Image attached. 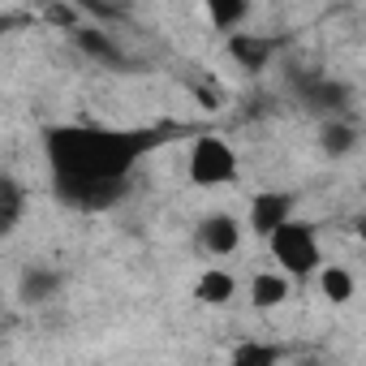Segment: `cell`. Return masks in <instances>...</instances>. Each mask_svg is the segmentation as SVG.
I'll use <instances>...</instances> for the list:
<instances>
[{
	"instance_id": "cell-1",
	"label": "cell",
	"mask_w": 366,
	"mask_h": 366,
	"mask_svg": "<svg viewBox=\"0 0 366 366\" xmlns=\"http://www.w3.org/2000/svg\"><path fill=\"white\" fill-rule=\"evenodd\" d=\"M155 142V134L134 129H48V164L56 194L74 207L99 212L125 199L134 159Z\"/></svg>"
},
{
	"instance_id": "cell-2",
	"label": "cell",
	"mask_w": 366,
	"mask_h": 366,
	"mask_svg": "<svg viewBox=\"0 0 366 366\" xmlns=\"http://www.w3.org/2000/svg\"><path fill=\"white\" fill-rule=\"evenodd\" d=\"M267 246H272V259H276V267H280L285 276L306 280V276H319V272H323L319 233H315V224H306V220H289Z\"/></svg>"
},
{
	"instance_id": "cell-3",
	"label": "cell",
	"mask_w": 366,
	"mask_h": 366,
	"mask_svg": "<svg viewBox=\"0 0 366 366\" xmlns=\"http://www.w3.org/2000/svg\"><path fill=\"white\" fill-rule=\"evenodd\" d=\"M233 177H237V151L224 138L207 134V138H199L190 147V181L194 186L216 190V186H229Z\"/></svg>"
},
{
	"instance_id": "cell-4",
	"label": "cell",
	"mask_w": 366,
	"mask_h": 366,
	"mask_svg": "<svg viewBox=\"0 0 366 366\" xmlns=\"http://www.w3.org/2000/svg\"><path fill=\"white\" fill-rule=\"evenodd\" d=\"M293 207H297V199H293L289 190H263V194L250 199V229L272 242V237L293 220Z\"/></svg>"
},
{
	"instance_id": "cell-5",
	"label": "cell",
	"mask_w": 366,
	"mask_h": 366,
	"mask_svg": "<svg viewBox=\"0 0 366 366\" xmlns=\"http://www.w3.org/2000/svg\"><path fill=\"white\" fill-rule=\"evenodd\" d=\"M229 56L242 65V74H263L267 69V61L276 56V39H267V35H229Z\"/></svg>"
},
{
	"instance_id": "cell-6",
	"label": "cell",
	"mask_w": 366,
	"mask_h": 366,
	"mask_svg": "<svg viewBox=\"0 0 366 366\" xmlns=\"http://www.w3.org/2000/svg\"><path fill=\"white\" fill-rule=\"evenodd\" d=\"M199 246L207 250V254H233L237 246H242V224L233 220V216H224V212H216V216H207L203 224H199Z\"/></svg>"
},
{
	"instance_id": "cell-7",
	"label": "cell",
	"mask_w": 366,
	"mask_h": 366,
	"mask_svg": "<svg viewBox=\"0 0 366 366\" xmlns=\"http://www.w3.org/2000/svg\"><path fill=\"white\" fill-rule=\"evenodd\" d=\"M74 44H78L91 61H99V65H112V69L125 65V52L112 44V35H104V31H95V26H82V31L74 35Z\"/></svg>"
},
{
	"instance_id": "cell-8",
	"label": "cell",
	"mask_w": 366,
	"mask_h": 366,
	"mask_svg": "<svg viewBox=\"0 0 366 366\" xmlns=\"http://www.w3.org/2000/svg\"><path fill=\"white\" fill-rule=\"evenodd\" d=\"M319 147H323L332 159L349 155V151L357 147V125H353V121H345V117H332V121H323V129H319Z\"/></svg>"
},
{
	"instance_id": "cell-9",
	"label": "cell",
	"mask_w": 366,
	"mask_h": 366,
	"mask_svg": "<svg viewBox=\"0 0 366 366\" xmlns=\"http://www.w3.org/2000/svg\"><path fill=\"white\" fill-rule=\"evenodd\" d=\"M285 297H289V276L259 272V276L250 280V306H254V310H276Z\"/></svg>"
},
{
	"instance_id": "cell-10",
	"label": "cell",
	"mask_w": 366,
	"mask_h": 366,
	"mask_svg": "<svg viewBox=\"0 0 366 366\" xmlns=\"http://www.w3.org/2000/svg\"><path fill=\"white\" fill-rule=\"evenodd\" d=\"M233 293H237V285H233V276L224 267H207L199 276V285H194V297L207 302V306H224V302H233Z\"/></svg>"
},
{
	"instance_id": "cell-11",
	"label": "cell",
	"mask_w": 366,
	"mask_h": 366,
	"mask_svg": "<svg viewBox=\"0 0 366 366\" xmlns=\"http://www.w3.org/2000/svg\"><path fill=\"white\" fill-rule=\"evenodd\" d=\"M61 285H65L61 272H52V267H31V272L22 276V285H18V293H22V302H48Z\"/></svg>"
},
{
	"instance_id": "cell-12",
	"label": "cell",
	"mask_w": 366,
	"mask_h": 366,
	"mask_svg": "<svg viewBox=\"0 0 366 366\" xmlns=\"http://www.w3.org/2000/svg\"><path fill=\"white\" fill-rule=\"evenodd\" d=\"M319 289H323V297L332 302V306H345V302H353V272L349 267H336V263H327L323 272H319Z\"/></svg>"
},
{
	"instance_id": "cell-13",
	"label": "cell",
	"mask_w": 366,
	"mask_h": 366,
	"mask_svg": "<svg viewBox=\"0 0 366 366\" xmlns=\"http://www.w3.org/2000/svg\"><path fill=\"white\" fill-rule=\"evenodd\" d=\"M22 207H26V194L14 177H0V233H14L18 220H22Z\"/></svg>"
},
{
	"instance_id": "cell-14",
	"label": "cell",
	"mask_w": 366,
	"mask_h": 366,
	"mask_svg": "<svg viewBox=\"0 0 366 366\" xmlns=\"http://www.w3.org/2000/svg\"><path fill=\"white\" fill-rule=\"evenodd\" d=\"M207 18H212L216 31L237 35V26L250 18V5H246V0H212V5H207Z\"/></svg>"
},
{
	"instance_id": "cell-15",
	"label": "cell",
	"mask_w": 366,
	"mask_h": 366,
	"mask_svg": "<svg viewBox=\"0 0 366 366\" xmlns=\"http://www.w3.org/2000/svg\"><path fill=\"white\" fill-rule=\"evenodd\" d=\"M302 91H306V104L310 108H327V112H340L345 99H349V91L340 82H323V78H310Z\"/></svg>"
},
{
	"instance_id": "cell-16",
	"label": "cell",
	"mask_w": 366,
	"mask_h": 366,
	"mask_svg": "<svg viewBox=\"0 0 366 366\" xmlns=\"http://www.w3.org/2000/svg\"><path fill=\"white\" fill-rule=\"evenodd\" d=\"M280 357H285V349H280V345L246 340V345H237V349H233V362H229V366H276Z\"/></svg>"
},
{
	"instance_id": "cell-17",
	"label": "cell",
	"mask_w": 366,
	"mask_h": 366,
	"mask_svg": "<svg viewBox=\"0 0 366 366\" xmlns=\"http://www.w3.org/2000/svg\"><path fill=\"white\" fill-rule=\"evenodd\" d=\"M44 18H48V22H56V26H65V31H74V35L82 31V26H78V9H74V5H48V14H44Z\"/></svg>"
},
{
	"instance_id": "cell-18",
	"label": "cell",
	"mask_w": 366,
	"mask_h": 366,
	"mask_svg": "<svg viewBox=\"0 0 366 366\" xmlns=\"http://www.w3.org/2000/svg\"><path fill=\"white\" fill-rule=\"evenodd\" d=\"M199 104H203L207 112H216V108H220V95H216V91H207V86H199Z\"/></svg>"
},
{
	"instance_id": "cell-19",
	"label": "cell",
	"mask_w": 366,
	"mask_h": 366,
	"mask_svg": "<svg viewBox=\"0 0 366 366\" xmlns=\"http://www.w3.org/2000/svg\"><path fill=\"white\" fill-rule=\"evenodd\" d=\"M357 233H362V242H366V216H362V220H357Z\"/></svg>"
},
{
	"instance_id": "cell-20",
	"label": "cell",
	"mask_w": 366,
	"mask_h": 366,
	"mask_svg": "<svg viewBox=\"0 0 366 366\" xmlns=\"http://www.w3.org/2000/svg\"><path fill=\"white\" fill-rule=\"evenodd\" d=\"M362 186H366V172H362Z\"/></svg>"
}]
</instances>
